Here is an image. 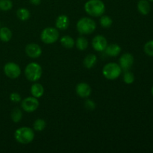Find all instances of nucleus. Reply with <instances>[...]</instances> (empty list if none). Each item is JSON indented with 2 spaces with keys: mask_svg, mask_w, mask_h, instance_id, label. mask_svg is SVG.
Masks as SVG:
<instances>
[{
  "mask_svg": "<svg viewBox=\"0 0 153 153\" xmlns=\"http://www.w3.org/2000/svg\"><path fill=\"white\" fill-rule=\"evenodd\" d=\"M85 10L90 16L99 17L104 14L105 5L102 0H88L85 4Z\"/></svg>",
  "mask_w": 153,
  "mask_h": 153,
  "instance_id": "obj_1",
  "label": "nucleus"
},
{
  "mask_svg": "<svg viewBox=\"0 0 153 153\" xmlns=\"http://www.w3.org/2000/svg\"><path fill=\"white\" fill-rule=\"evenodd\" d=\"M14 138L18 143L22 144L31 143L34 138V130L29 127H20L15 131Z\"/></svg>",
  "mask_w": 153,
  "mask_h": 153,
  "instance_id": "obj_2",
  "label": "nucleus"
},
{
  "mask_svg": "<svg viewBox=\"0 0 153 153\" xmlns=\"http://www.w3.org/2000/svg\"><path fill=\"white\" fill-rule=\"evenodd\" d=\"M97 28V24L91 18L82 17L76 24V28L81 34H91Z\"/></svg>",
  "mask_w": 153,
  "mask_h": 153,
  "instance_id": "obj_3",
  "label": "nucleus"
},
{
  "mask_svg": "<svg viewBox=\"0 0 153 153\" xmlns=\"http://www.w3.org/2000/svg\"><path fill=\"white\" fill-rule=\"evenodd\" d=\"M25 76L30 82H37L42 76V67L36 62H31L28 64L25 68Z\"/></svg>",
  "mask_w": 153,
  "mask_h": 153,
  "instance_id": "obj_4",
  "label": "nucleus"
},
{
  "mask_svg": "<svg viewBox=\"0 0 153 153\" xmlns=\"http://www.w3.org/2000/svg\"><path fill=\"white\" fill-rule=\"evenodd\" d=\"M122 73L120 66L117 63H108L104 66L102 69V74L107 79L114 80L117 79Z\"/></svg>",
  "mask_w": 153,
  "mask_h": 153,
  "instance_id": "obj_5",
  "label": "nucleus"
},
{
  "mask_svg": "<svg viewBox=\"0 0 153 153\" xmlns=\"http://www.w3.org/2000/svg\"><path fill=\"white\" fill-rule=\"evenodd\" d=\"M59 35L58 28L47 27L42 31L40 34V39L46 44H52L58 40Z\"/></svg>",
  "mask_w": 153,
  "mask_h": 153,
  "instance_id": "obj_6",
  "label": "nucleus"
},
{
  "mask_svg": "<svg viewBox=\"0 0 153 153\" xmlns=\"http://www.w3.org/2000/svg\"><path fill=\"white\" fill-rule=\"evenodd\" d=\"M38 100L37 98H35L34 97H28L24 99L21 102V107L22 110L25 111V112L28 113H32L35 111L39 107Z\"/></svg>",
  "mask_w": 153,
  "mask_h": 153,
  "instance_id": "obj_7",
  "label": "nucleus"
},
{
  "mask_svg": "<svg viewBox=\"0 0 153 153\" xmlns=\"http://www.w3.org/2000/svg\"><path fill=\"white\" fill-rule=\"evenodd\" d=\"M4 73L7 77L14 79L20 76L21 69L16 63L8 62L4 66Z\"/></svg>",
  "mask_w": 153,
  "mask_h": 153,
  "instance_id": "obj_8",
  "label": "nucleus"
},
{
  "mask_svg": "<svg viewBox=\"0 0 153 153\" xmlns=\"http://www.w3.org/2000/svg\"><path fill=\"white\" fill-rule=\"evenodd\" d=\"M108 46V41L104 36L97 35L93 38L92 46L97 52H103Z\"/></svg>",
  "mask_w": 153,
  "mask_h": 153,
  "instance_id": "obj_9",
  "label": "nucleus"
},
{
  "mask_svg": "<svg viewBox=\"0 0 153 153\" xmlns=\"http://www.w3.org/2000/svg\"><path fill=\"white\" fill-rule=\"evenodd\" d=\"M25 53L31 58H38L42 54V49L37 43H29L25 47Z\"/></svg>",
  "mask_w": 153,
  "mask_h": 153,
  "instance_id": "obj_10",
  "label": "nucleus"
},
{
  "mask_svg": "<svg viewBox=\"0 0 153 153\" xmlns=\"http://www.w3.org/2000/svg\"><path fill=\"white\" fill-rule=\"evenodd\" d=\"M119 65L125 71L128 70L134 64V57L130 53H125L120 58Z\"/></svg>",
  "mask_w": 153,
  "mask_h": 153,
  "instance_id": "obj_11",
  "label": "nucleus"
},
{
  "mask_svg": "<svg viewBox=\"0 0 153 153\" xmlns=\"http://www.w3.org/2000/svg\"><path fill=\"white\" fill-rule=\"evenodd\" d=\"M76 91L79 97L82 98H87L91 95V88L88 84L85 82H81L76 85Z\"/></svg>",
  "mask_w": 153,
  "mask_h": 153,
  "instance_id": "obj_12",
  "label": "nucleus"
},
{
  "mask_svg": "<svg viewBox=\"0 0 153 153\" xmlns=\"http://www.w3.org/2000/svg\"><path fill=\"white\" fill-rule=\"evenodd\" d=\"M70 25V19L67 15H60L55 21V26L58 29L66 30Z\"/></svg>",
  "mask_w": 153,
  "mask_h": 153,
  "instance_id": "obj_13",
  "label": "nucleus"
},
{
  "mask_svg": "<svg viewBox=\"0 0 153 153\" xmlns=\"http://www.w3.org/2000/svg\"><path fill=\"white\" fill-rule=\"evenodd\" d=\"M121 52V47L117 43L108 45L107 47L105 49V52L106 55L111 57H117Z\"/></svg>",
  "mask_w": 153,
  "mask_h": 153,
  "instance_id": "obj_14",
  "label": "nucleus"
},
{
  "mask_svg": "<svg viewBox=\"0 0 153 153\" xmlns=\"http://www.w3.org/2000/svg\"><path fill=\"white\" fill-rule=\"evenodd\" d=\"M137 10L141 14L146 15L151 10V6L147 0H140L137 2Z\"/></svg>",
  "mask_w": 153,
  "mask_h": 153,
  "instance_id": "obj_15",
  "label": "nucleus"
},
{
  "mask_svg": "<svg viewBox=\"0 0 153 153\" xmlns=\"http://www.w3.org/2000/svg\"><path fill=\"white\" fill-rule=\"evenodd\" d=\"M44 93V88L43 85H40V83H34L32 85L31 88V94L32 97L35 98H40L43 95Z\"/></svg>",
  "mask_w": 153,
  "mask_h": 153,
  "instance_id": "obj_16",
  "label": "nucleus"
},
{
  "mask_svg": "<svg viewBox=\"0 0 153 153\" xmlns=\"http://www.w3.org/2000/svg\"><path fill=\"white\" fill-rule=\"evenodd\" d=\"M97 58L96 55H94V54H89V55H88L85 58L83 64L86 68L91 69L94 67V65L97 64Z\"/></svg>",
  "mask_w": 153,
  "mask_h": 153,
  "instance_id": "obj_17",
  "label": "nucleus"
},
{
  "mask_svg": "<svg viewBox=\"0 0 153 153\" xmlns=\"http://www.w3.org/2000/svg\"><path fill=\"white\" fill-rule=\"evenodd\" d=\"M12 37V32L7 27L0 28V40L2 42L10 41Z\"/></svg>",
  "mask_w": 153,
  "mask_h": 153,
  "instance_id": "obj_18",
  "label": "nucleus"
},
{
  "mask_svg": "<svg viewBox=\"0 0 153 153\" xmlns=\"http://www.w3.org/2000/svg\"><path fill=\"white\" fill-rule=\"evenodd\" d=\"M60 41H61V45L64 48H67V49H72L73 47H74L75 43H76L74 39L68 35L64 36V37H61Z\"/></svg>",
  "mask_w": 153,
  "mask_h": 153,
  "instance_id": "obj_19",
  "label": "nucleus"
},
{
  "mask_svg": "<svg viewBox=\"0 0 153 153\" xmlns=\"http://www.w3.org/2000/svg\"><path fill=\"white\" fill-rule=\"evenodd\" d=\"M16 16L20 20L26 21L30 17V11L27 8L21 7L16 10Z\"/></svg>",
  "mask_w": 153,
  "mask_h": 153,
  "instance_id": "obj_20",
  "label": "nucleus"
},
{
  "mask_svg": "<svg viewBox=\"0 0 153 153\" xmlns=\"http://www.w3.org/2000/svg\"><path fill=\"white\" fill-rule=\"evenodd\" d=\"M75 44L76 45L78 49L81 51L85 50L88 47V41L86 37H78V39L76 40V43Z\"/></svg>",
  "mask_w": 153,
  "mask_h": 153,
  "instance_id": "obj_21",
  "label": "nucleus"
},
{
  "mask_svg": "<svg viewBox=\"0 0 153 153\" xmlns=\"http://www.w3.org/2000/svg\"><path fill=\"white\" fill-rule=\"evenodd\" d=\"M100 23L102 28H108L111 26L113 20L110 16H107V15H102L100 19Z\"/></svg>",
  "mask_w": 153,
  "mask_h": 153,
  "instance_id": "obj_22",
  "label": "nucleus"
},
{
  "mask_svg": "<svg viewBox=\"0 0 153 153\" xmlns=\"http://www.w3.org/2000/svg\"><path fill=\"white\" fill-rule=\"evenodd\" d=\"M46 126V123L44 120L43 119H37L36 120L33 124V128L34 131H42L44 130Z\"/></svg>",
  "mask_w": 153,
  "mask_h": 153,
  "instance_id": "obj_23",
  "label": "nucleus"
},
{
  "mask_svg": "<svg viewBox=\"0 0 153 153\" xmlns=\"http://www.w3.org/2000/svg\"><path fill=\"white\" fill-rule=\"evenodd\" d=\"M11 119L14 123H19L22 118V112L18 108H15L11 112Z\"/></svg>",
  "mask_w": 153,
  "mask_h": 153,
  "instance_id": "obj_24",
  "label": "nucleus"
},
{
  "mask_svg": "<svg viewBox=\"0 0 153 153\" xmlns=\"http://www.w3.org/2000/svg\"><path fill=\"white\" fill-rule=\"evenodd\" d=\"M13 7L11 0H0V10L2 11H8Z\"/></svg>",
  "mask_w": 153,
  "mask_h": 153,
  "instance_id": "obj_25",
  "label": "nucleus"
},
{
  "mask_svg": "<svg viewBox=\"0 0 153 153\" xmlns=\"http://www.w3.org/2000/svg\"><path fill=\"white\" fill-rule=\"evenodd\" d=\"M123 81L127 85H131L134 82V76L131 72L126 70L123 75Z\"/></svg>",
  "mask_w": 153,
  "mask_h": 153,
  "instance_id": "obj_26",
  "label": "nucleus"
},
{
  "mask_svg": "<svg viewBox=\"0 0 153 153\" xmlns=\"http://www.w3.org/2000/svg\"><path fill=\"white\" fill-rule=\"evenodd\" d=\"M143 49L146 55H149V56H153V40L148 41L145 44Z\"/></svg>",
  "mask_w": 153,
  "mask_h": 153,
  "instance_id": "obj_27",
  "label": "nucleus"
},
{
  "mask_svg": "<svg viewBox=\"0 0 153 153\" xmlns=\"http://www.w3.org/2000/svg\"><path fill=\"white\" fill-rule=\"evenodd\" d=\"M10 101H12L13 102H19L21 101V96L19 95L18 93H12L10 95Z\"/></svg>",
  "mask_w": 153,
  "mask_h": 153,
  "instance_id": "obj_28",
  "label": "nucleus"
},
{
  "mask_svg": "<svg viewBox=\"0 0 153 153\" xmlns=\"http://www.w3.org/2000/svg\"><path fill=\"white\" fill-rule=\"evenodd\" d=\"M85 105L88 110H93V109L95 108L96 107L95 103H94L92 100H87L86 101H85Z\"/></svg>",
  "mask_w": 153,
  "mask_h": 153,
  "instance_id": "obj_29",
  "label": "nucleus"
},
{
  "mask_svg": "<svg viewBox=\"0 0 153 153\" xmlns=\"http://www.w3.org/2000/svg\"><path fill=\"white\" fill-rule=\"evenodd\" d=\"M29 1L33 5H39L41 2V0H29Z\"/></svg>",
  "mask_w": 153,
  "mask_h": 153,
  "instance_id": "obj_30",
  "label": "nucleus"
},
{
  "mask_svg": "<svg viewBox=\"0 0 153 153\" xmlns=\"http://www.w3.org/2000/svg\"><path fill=\"white\" fill-rule=\"evenodd\" d=\"M151 92H152V96H153V87L152 88V91H151Z\"/></svg>",
  "mask_w": 153,
  "mask_h": 153,
  "instance_id": "obj_31",
  "label": "nucleus"
},
{
  "mask_svg": "<svg viewBox=\"0 0 153 153\" xmlns=\"http://www.w3.org/2000/svg\"><path fill=\"white\" fill-rule=\"evenodd\" d=\"M149 1H153V0H149Z\"/></svg>",
  "mask_w": 153,
  "mask_h": 153,
  "instance_id": "obj_32",
  "label": "nucleus"
}]
</instances>
